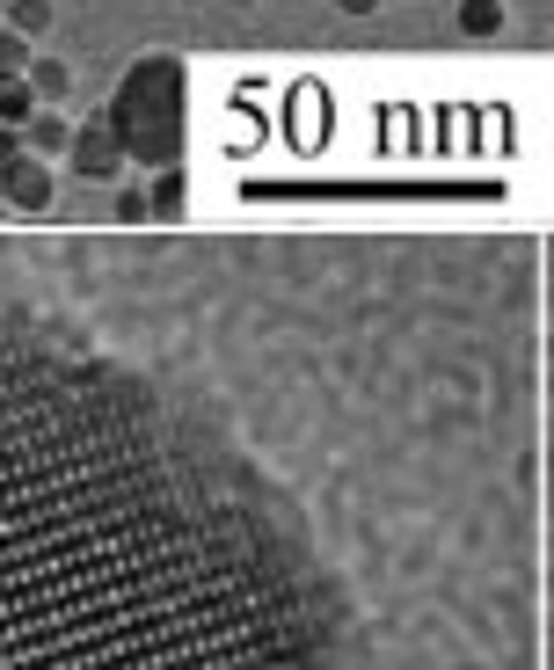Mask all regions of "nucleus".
Wrapping results in <instances>:
<instances>
[{"instance_id": "obj_1", "label": "nucleus", "mask_w": 554, "mask_h": 670, "mask_svg": "<svg viewBox=\"0 0 554 670\" xmlns=\"http://www.w3.org/2000/svg\"><path fill=\"white\" fill-rule=\"evenodd\" d=\"M110 132L124 139V153L139 161H175V139H183V66L175 59H139L132 80L110 102Z\"/></svg>"}, {"instance_id": "obj_2", "label": "nucleus", "mask_w": 554, "mask_h": 670, "mask_svg": "<svg viewBox=\"0 0 554 670\" xmlns=\"http://www.w3.org/2000/svg\"><path fill=\"white\" fill-rule=\"evenodd\" d=\"M66 153H73V167H81L88 183H110V175L124 167V139L110 132V124H88V132H73Z\"/></svg>"}, {"instance_id": "obj_3", "label": "nucleus", "mask_w": 554, "mask_h": 670, "mask_svg": "<svg viewBox=\"0 0 554 670\" xmlns=\"http://www.w3.org/2000/svg\"><path fill=\"white\" fill-rule=\"evenodd\" d=\"M0 183H8V204H15V212H45V204H51V167L37 161V153H23Z\"/></svg>"}, {"instance_id": "obj_4", "label": "nucleus", "mask_w": 554, "mask_h": 670, "mask_svg": "<svg viewBox=\"0 0 554 670\" xmlns=\"http://www.w3.org/2000/svg\"><path fill=\"white\" fill-rule=\"evenodd\" d=\"M29 117H37V88L8 73V80H0V124H29Z\"/></svg>"}, {"instance_id": "obj_5", "label": "nucleus", "mask_w": 554, "mask_h": 670, "mask_svg": "<svg viewBox=\"0 0 554 670\" xmlns=\"http://www.w3.org/2000/svg\"><path fill=\"white\" fill-rule=\"evenodd\" d=\"M73 146V132H66V117H29V153H37V161H45V153H66Z\"/></svg>"}, {"instance_id": "obj_6", "label": "nucleus", "mask_w": 554, "mask_h": 670, "mask_svg": "<svg viewBox=\"0 0 554 670\" xmlns=\"http://www.w3.org/2000/svg\"><path fill=\"white\" fill-rule=\"evenodd\" d=\"M29 88H37V96H66V88H73V73L59 66V59H37V66H29Z\"/></svg>"}, {"instance_id": "obj_7", "label": "nucleus", "mask_w": 554, "mask_h": 670, "mask_svg": "<svg viewBox=\"0 0 554 670\" xmlns=\"http://www.w3.org/2000/svg\"><path fill=\"white\" fill-rule=\"evenodd\" d=\"M459 23L475 29V37H496V23H504V8H496V0H467V8H459Z\"/></svg>"}, {"instance_id": "obj_8", "label": "nucleus", "mask_w": 554, "mask_h": 670, "mask_svg": "<svg viewBox=\"0 0 554 670\" xmlns=\"http://www.w3.org/2000/svg\"><path fill=\"white\" fill-rule=\"evenodd\" d=\"M23 66H29L23 29H0V80H8V73H23Z\"/></svg>"}, {"instance_id": "obj_9", "label": "nucleus", "mask_w": 554, "mask_h": 670, "mask_svg": "<svg viewBox=\"0 0 554 670\" xmlns=\"http://www.w3.org/2000/svg\"><path fill=\"white\" fill-rule=\"evenodd\" d=\"M45 23H51V0H15V29L23 37H37Z\"/></svg>"}, {"instance_id": "obj_10", "label": "nucleus", "mask_w": 554, "mask_h": 670, "mask_svg": "<svg viewBox=\"0 0 554 670\" xmlns=\"http://www.w3.org/2000/svg\"><path fill=\"white\" fill-rule=\"evenodd\" d=\"M183 204V167H169L161 183H153V212H175Z\"/></svg>"}, {"instance_id": "obj_11", "label": "nucleus", "mask_w": 554, "mask_h": 670, "mask_svg": "<svg viewBox=\"0 0 554 670\" xmlns=\"http://www.w3.org/2000/svg\"><path fill=\"white\" fill-rule=\"evenodd\" d=\"M23 161V139H15V124H0V175Z\"/></svg>"}, {"instance_id": "obj_12", "label": "nucleus", "mask_w": 554, "mask_h": 670, "mask_svg": "<svg viewBox=\"0 0 554 670\" xmlns=\"http://www.w3.org/2000/svg\"><path fill=\"white\" fill-rule=\"evenodd\" d=\"M372 8H380V0H343V15H372Z\"/></svg>"}, {"instance_id": "obj_13", "label": "nucleus", "mask_w": 554, "mask_h": 670, "mask_svg": "<svg viewBox=\"0 0 554 670\" xmlns=\"http://www.w3.org/2000/svg\"><path fill=\"white\" fill-rule=\"evenodd\" d=\"M0 204H8V183H0Z\"/></svg>"}]
</instances>
